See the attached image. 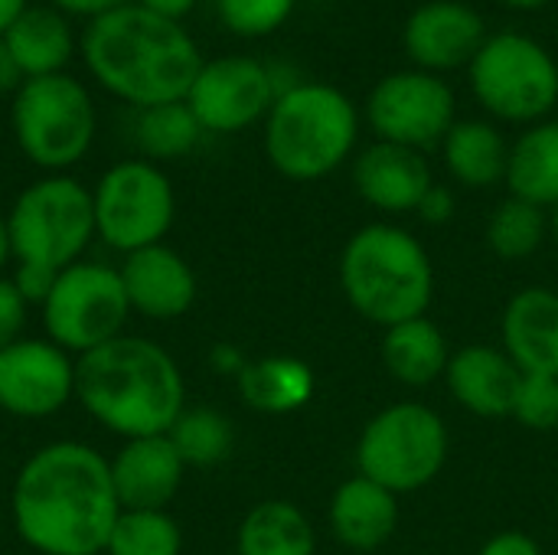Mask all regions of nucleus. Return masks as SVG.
<instances>
[{
  "label": "nucleus",
  "instance_id": "obj_1",
  "mask_svg": "<svg viewBox=\"0 0 558 555\" xmlns=\"http://www.w3.org/2000/svg\"><path fill=\"white\" fill-rule=\"evenodd\" d=\"M10 517L33 553L101 555L121 517L108 458L82 442L39 448L13 481Z\"/></svg>",
  "mask_w": 558,
  "mask_h": 555
},
{
  "label": "nucleus",
  "instance_id": "obj_2",
  "mask_svg": "<svg viewBox=\"0 0 558 555\" xmlns=\"http://www.w3.org/2000/svg\"><path fill=\"white\" fill-rule=\"evenodd\" d=\"M82 56L92 75L134 108L186 101L203 69L193 36L141 3H121L95 16L82 33Z\"/></svg>",
  "mask_w": 558,
  "mask_h": 555
},
{
  "label": "nucleus",
  "instance_id": "obj_3",
  "mask_svg": "<svg viewBox=\"0 0 558 555\" xmlns=\"http://www.w3.org/2000/svg\"><path fill=\"white\" fill-rule=\"evenodd\" d=\"M75 399L111 435H167L186 409L177 360L147 337H114L75 360Z\"/></svg>",
  "mask_w": 558,
  "mask_h": 555
},
{
  "label": "nucleus",
  "instance_id": "obj_4",
  "mask_svg": "<svg viewBox=\"0 0 558 555\" xmlns=\"http://www.w3.org/2000/svg\"><path fill=\"white\" fill-rule=\"evenodd\" d=\"M340 288L360 317L389 330L428 314L435 298L432 255L409 229L369 222L343 245Z\"/></svg>",
  "mask_w": 558,
  "mask_h": 555
},
{
  "label": "nucleus",
  "instance_id": "obj_5",
  "mask_svg": "<svg viewBox=\"0 0 558 555\" xmlns=\"http://www.w3.org/2000/svg\"><path fill=\"white\" fill-rule=\"evenodd\" d=\"M360 137V111L337 85L298 82L284 88L265 118V154L271 167L298 183L340 170Z\"/></svg>",
  "mask_w": 558,
  "mask_h": 555
},
{
  "label": "nucleus",
  "instance_id": "obj_6",
  "mask_svg": "<svg viewBox=\"0 0 558 555\" xmlns=\"http://www.w3.org/2000/svg\"><path fill=\"white\" fill-rule=\"evenodd\" d=\"M468 85L490 118L530 128L558 105V62L536 36L500 29L471 59Z\"/></svg>",
  "mask_w": 558,
  "mask_h": 555
},
{
  "label": "nucleus",
  "instance_id": "obj_7",
  "mask_svg": "<svg viewBox=\"0 0 558 555\" xmlns=\"http://www.w3.org/2000/svg\"><path fill=\"white\" fill-rule=\"evenodd\" d=\"M7 232L20 265H39L49 272L69 268L82 262V252L98 236L92 190L62 173L43 177L13 200Z\"/></svg>",
  "mask_w": 558,
  "mask_h": 555
},
{
  "label": "nucleus",
  "instance_id": "obj_8",
  "mask_svg": "<svg viewBox=\"0 0 558 555\" xmlns=\"http://www.w3.org/2000/svg\"><path fill=\"white\" fill-rule=\"evenodd\" d=\"M448 445V425L435 409L396 402L366 422L356 442V468L399 497L428 487L441 474Z\"/></svg>",
  "mask_w": 558,
  "mask_h": 555
},
{
  "label": "nucleus",
  "instance_id": "obj_9",
  "mask_svg": "<svg viewBox=\"0 0 558 555\" xmlns=\"http://www.w3.org/2000/svg\"><path fill=\"white\" fill-rule=\"evenodd\" d=\"M10 118L20 150L43 170H65L78 164L95 141L92 95L65 72L23 79L13 92Z\"/></svg>",
  "mask_w": 558,
  "mask_h": 555
},
{
  "label": "nucleus",
  "instance_id": "obj_10",
  "mask_svg": "<svg viewBox=\"0 0 558 555\" xmlns=\"http://www.w3.org/2000/svg\"><path fill=\"white\" fill-rule=\"evenodd\" d=\"M131 304L121 272L98 262H75L56 275L43 304V327L75 360L124 334Z\"/></svg>",
  "mask_w": 558,
  "mask_h": 555
},
{
  "label": "nucleus",
  "instance_id": "obj_11",
  "mask_svg": "<svg viewBox=\"0 0 558 555\" xmlns=\"http://www.w3.org/2000/svg\"><path fill=\"white\" fill-rule=\"evenodd\" d=\"M92 203L98 239L124 255L160 245L177 216L173 183L150 160H121L105 170Z\"/></svg>",
  "mask_w": 558,
  "mask_h": 555
},
{
  "label": "nucleus",
  "instance_id": "obj_12",
  "mask_svg": "<svg viewBox=\"0 0 558 555\" xmlns=\"http://www.w3.org/2000/svg\"><path fill=\"white\" fill-rule=\"evenodd\" d=\"M454 121H458L454 88L445 82V75L435 72H422V69L389 72L366 95V124L373 128L376 141L386 144H399L425 154L432 147H441Z\"/></svg>",
  "mask_w": 558,
  "mask_h": 555
},
{
  "label": "nucleus",
  "instance_id": "obj_13",
  "mask_svg": "<svg viewBox=\"0 0 558 555\" xmlns=\"http://www.w3.org/2000/svg\"><path fill=\"white\" fill-rule=\"evenodd\" d=\"M278 98L271 69L255 56H219L203 62L186 95L203 131L235 134L265 121Z\"/></svg>",
  "mask_w": 558,
  "mask_h": 555
},
{
  "label": "nucleus",
  "instance_id": "obj_14",
  "mask_svg": "<svg viewBox=\"0 0 558 555\" xmlns=\"http://www.w3.org/2000/svg\"><path fill=\"white\" fill-rule=\"evenodd\" d=\"M75 399V360L52 340H16L0 350V409L49 419Z\"/></svg>",
  "mask_w": 558,
  "mask_h": 555
},
{
  "label": "nucleus",
  "instance_id": "obj_15",
  "mask_svg": "<svg viewBox=\"0 0 558 555\" xmlns=\"http://www.w3.org/2000/svg\"><path fill=\"white\" fill-rule=\"evenodd\" d=\"M487 36L481 10L464 0H425L402 26L405 56L415 69L435 75L468 69Z\"/></svg>",
  "mask_w": 558,
  "mask_h": 555
},
{
  "label": "nucleus",
  "instance_id": "obj_16",
  "mask_svg": "<svg viewBox=\"0 0 558 555\" xmlns=\"http://www.w3.org/2000/svg\"><path fill=\"white\" fill-rule=\"evenodd\" d=\"M118 272L131 311L150 321H177L196 301V275L190 262L163 242L124 255V265Z\"/></svg>",
  "mask_w": 558,
  "mask_h": 555
},
{
  "label": "nucleus",
  "instance_id": "obj_17",
  "mask_svg": "<svg viewBox=\"0 0 558 555\" xmlns=\"http://www.w3.org/2000/svg\"><path fill=\"white\" fill-rule=\"evenodd\" d=\"M108 464L121 510H167L186 474V464L167 435L131 438Z\"/></svg>",
  "mask_w": 558,
  "mask_h": 555
},
{
  "label": "nucleus",
  "instance_id": "obj_18",
  "mask_svg": "<svg viewBox=\"0 0 558 555\" xmlns=\"http://www.w3.org/2000/svg\"><path fill=\"white\" fill-rule=\"evenodd\" d=\"M432 167L422 150L376 141L353 160V186L373 209L415 213L432 190Z\"/></svg>",
  "mask_w": 558,
  "mask_h": 555
},
{
  "label": "nucleus",
  "instance_id": "obj_19",
  "mask_svg": "<svg viewBox=\"0 0 558 555\" xmlns=\"http://www.w3.org/2000/svg\"><path fill=\"white\" fill-rule=\"evenodd\" d=\"M504 353L523 376H558V294L553 288L517 291L500 321Z\"/></svg>",
  "mask_w": 558,
  "mask_h": 555
},
{
  "label": "nucleus",
  "instance_id": "obj_20",
  "mask_svg": "<svg viewBox=\"0 0 558 555\" xmlns=\"http://www.w3.org/2000/svg\"><path fill=\"white\" fill-rule=\"evenodd\" d=\"M445 379L458 406H464L471 415L504 419L513 412L523 373L513 366V360L504 350L471 343L451 353Z\"/></svg>",
  "mask_w": 558,
  "mask_h": 555
},
{
  "label": "nucleus",
  "instance_id": "obj_21",
  "mask_svg": "<svg viewBox=\"0 0 558 555\" xmlns=\"http://www.w3.org/2000/svg\"><path fill=\"white\" fill-rule=\"evenodd\" d=\"M399 527V497L383 484L356 474L343 481L330 500V530L340 546L353 553H373L392 540Z\"/></svg>",
  "mask_w": 558,
  "mask_h": 555
},
{
  "label": "nucleus",
  "instance_id": "obj_22",
  "mask_svg": "<svg viewBox=\"0 0 558 555\" xmlns=\"http://www.w3.org/2000/svg\"><path fill=\"white\" fill-rule=\"evenodd\" d=\"M441 157H445V170L461 186L487 190L507 180L510 144L494 121L464 118V121H454L451 131L445 134Z\"/></svg>",
  "mask_w": 558,
  "mask_h": 555
},
{
  "label": "nucleus",
  "instance_id": "obj_23",
  "mask_svg": "<svg viewBox=\"0 0 558 555\" xmlns=\"http://www.w3.org/2000/svg\"><path fill=\"white\" fill-rule=\"evenodd\" d=\"M23 79L56 75L75 52L69 20L56 7H26L23 16L3 33Z\"/></svg>",
  "mask_w": 558,
  "mask_h": 555
},
{
  "label": "nucleus",
  "instance_id": "obj_24",
  "mask_svg": "<svg viewBox=\"0 0 558 555\" xmlns=\"http://www.w3.org/2000/svg\"><path fill=\"white\" fill-rule=\"evenodd\" d=\"M235 383H239L242 402L252 406L255 412H265V415L298 412L314 399V389H317L314 370L294 357L252 360L235 376Z\"/></svg>",
  "mask_w": 558,
  "mask_h": 555
},
{
  "label": "nucleus",
  "instance_id": "obj_25",
  "mask_svg": "<svg viewBox=\"0 0 558 555\" xmlns=\"http://www.w3.org/2000/svg\"><path fill=\"white\" fill-rule=\"evenodd\" d=\"M510 196L539 209L558 206V121L530 124L513 144L507 160Z\"/></svg>",
  "mask_w": 558,
  "mask_h": 555
},
{
  "label": "nucleus",
  "instance_id": "obj_26",
  "mask_svg": "<svg viewBox=\"0 0 558 555\" xmlns=\"http://www.w3.org/2000/svg\"><path fill=\"white\" fill-rule=\"evenodd\" d=\"M383 363L389 376L402 386H428L445 376L451 363V347L441 327L428 317L396 324L383 337Z\"/></svg>",
  "mask_w": 558,
  "mask_h": 555
},
{
  "label": "nucleus",
  "instance_id": "obj_27",
  "mask_svg": "<svg viewBox=\"0 0 558 555\" xmlns=\"http://www.w3.org/2000/svg\"><path fill=\"white\" fill-rule=\"evenodd\" d=\"M317 536L304 510L288 500H262L239 527L235 555H314Z\"/></svg>",
  "mask_w": 558,
  "mask_h": 555
},
{
  "label": "nucleus",
  "instance_id": "obj_28",
  "mask_svg": "<svg viewBox=\"0 0 558 555\" xmlns=\"http://www.w3.org/2000/svg\"><path fill=\"white\" fill-rule=\"evenodd\" d=\"M203 137V128L186 101H167L154 108H141L134 121V141L150 160L186 157Z\"/></svg>",
  "mask_w": 558,
  "mask_h": 555
},
{
  "label": "nucleus",
  "instance_id": "obj_29",
  "mask_svg": "<svg viewBox=\"0 0 558 555\" xmlns=\"http://www.w3.org/2000/svg\"><path fill=\"white\" fill-rule=\"evenodd\" d=\"M549 236V216L546 209L526 203V200H504L490 222H487V245L497 258H507V262H520V258H530L543 249Z\"/></svg>",
  "mask_w": 558,
  "mask_h": 555
},
{
  "label": "nucleus",
  "instance_id": "obj_30",
  "mask_svg": "<svg viewBox=\"0 0 558 555\" xmlns=\"http://www.w3.org/2000/svg\"><path fill=\"white\" fill-rule=\"evenodd\" d=\"M167 438L173 442L186 468H213L229 458L235 432L222 412L199 406V409H183V415L173 422Z\"/></svg>",
  "mask_w": 558,
  "mask_h": 555
},
{
  "label": "nucleus",
  "instance_id": "obj_31",
  "mask_svg": "<svg viewBox=\"0 0 558 555\" xmlns=\"http://www.w3.org/2000/svg\"><path fill=\"white\" fill-rule=\"evenodd\" d=\"M183 533L167 510H121L105 555H180Z\"/></svg>",
  "mask_w": 558,
  "mask_h": 555
},
{
  "label": "nucleus",
  "instance_id": "obj_32",
  "mask_svg": "<svg viewBox=\"0 0 558 555\" xmlns=\"http://www.w3.org/2000/svg\"><path fill=\"white\" fill-rule=\"evenodd\" d=\"M222 23L239 36H268L288 23L298 0H216Z\"/></svg>",
  "mask_w": 558,
  "mask_h": 555
},
{
  "label": "nucleus",
  "instance_id": "obj_33",
  "mask_svg": "<svg viewBox=\"0 0 558 555\" xmlns=\"http://www.w3.org/2000/svg\"><path fill=\"white\" fill-rule=\"evenodd\" d=\"M510 415L533 432L558 429V376H523Z\"/></svg>",
  "mask_w": 558,
  "mask_h": 555
},
{
  "label": "nucleus",
  "instance_id": "obj_34",
  "mask_svg": "<svg viewBox=\"0 0 558 555\" xmlns=\"http://www.w3.org/2000/svg\"><path fill=\"white\" fill-rule=\"evenodd\" d=\"M26 298L16 291L13 278H0V350L23 340L26 327Z\"/></svg>",
  "mask_w": 558,
  "mask_h": 555
},
{
  "label": "nucleus",
  "instance_id": "obj_35",
  "mask_svg": "<svg viewBox=\"0 0 558 555\" xmlns=\"http://www.w3.org/2000/svg\"><path fill=\"white\" fill-rule=\"evenodd\" d=\"M56 275L59 272H49V268H39V265H20L16 262V272H13V285L16 291L26 298V304H46L52 285H56Z\"/></svg>",
  "mask_w": 558,
  "mask_h": 555
},
{
  "label": "nucleus",
  "instance_id": "obj_36",
  "mask_svg": "<svg viewBox=\"0 0 558 555\" xmlns=\"http://www.w3.org/2000/svg\"><path fill=\"white\" fill-rule=\"evenodd\" d=\"M454 209H458V200H454V193L448 190V186H441V183H432V190L422 196V203H418V219L422 222H428V226H445L451 216H454Z\"/></svg>",
  "mask_w": 558,
  "mask_h": 555
},
{
  "label": "nucleus",
  "instance_id": "obj_37",
  "mask_svg": "<svg viewBox=\"0 0 558 555\" xmlns=\"http://www.w3.org/2000/svg\"><path fill=\"white\" fill-rule=\"evenodd\" d=\"M477 555H543V550L533 536L510 530V533H497L494 540H487Z\"/></svg>",
  "mask_w": 558,
  "mask_h": 555
},
{
  "label": "nucleus",
  "instance_id": "obj_38",
  "mask_svg": "<svg viewBox=\"0 0 558 555\" xmlns=\"http://www.w3.org/2000/svg\"><path fill=\"white\" fill-rule=\"evenodd\" d=\"M20 85H23V72H20V65H16V59H13L7 39L0 36V95H3V92H16Z\"/></svg>",
  "mask_w": 558,
  "mask_h": 555
},
{
  "label": "nucleus",
  "instance_id": "obj_39",
  "mask_svg": "<svg viewBox=\"0 0 558 555\" xmlns=\"http://www.w3.org/2000/svg\"><path fill=\"white\" fill-rule=\"evenodd\" d=\"M56 10H65V13H78V16H101L114 7H121L124 0H52Z\"/></svg>",
  "mask_w": 558,
  "mask_h": 555
},
{
  "label": "nucleus",
  "instance_id": "obj_40",
  "mask_svg": "<svg viewBox=\"0 0 558 555\" xmlns=\"http://www.w3.org/2000/svg\"><path fill=\"white\" fill-rule=\"evenodd\" d=\"M137 3L144 10H150L157 16H167V20H177V23H180V16H186L196 7V0H137Z\"/></svg>",
  "mask_w": 558,
  "mask_h": 555
},
{
  "label": "nucleus",
  "instance_id": "obj_41",
  "mask_svg": "<svg viewBox=\"0 0 558 555\" xmlns=\"http://www.w3.org/2000/svg\"><path fill=\"white\" fill-rule=\"evenodd\" d=\"M245 363H248V360H242V353L232 350V347H226V343L213 350V366H216V373H232V376H239V373L245 370Z\"/></svg>",
  "mask_w": 558,
  "mask_h": 555
},
{
  "label": "nucleus",
  "instance_id": "obj_42",
  "mask_svg": "<svg viewBox=\"0 0 558 555\" xmlns=\"http://www.w3.org/2000/svg\"><path fill=\"white\" fill-rule=\"evenodd\" d=\"M26 10V0H0V36L23 16Z\"/></svg>",
  "mask_w": 558,
  "mask_h": 555
},
{
  "label": "nucleus",
  "instance_id": "obj_43",
  "mask_svg": "<svg viewBox=\"0 0 558 555\" xmlns=\"http://www.w3.org/2000/svg\"><path fill=\"white\" fill-rule=\"evenodd\" d=\"M7 258H13V249H10V232H7V219H0V268L7 265Z\"/></svg>",
  "mask_w": 558,
  "mask_h": 555
},
{
  "label": "nucleus",
  "instance_id": "obj_44",
  "mask_svg": "<svg viewBox=\"0 0 558 555\" xmlns=\"http://www.w3.org/2000/svg\"><path fill=\"white\" fill-rule=\"evenodd\" d=\"M504 7H510V10H539V7H546L549 0H500Z\"/></svg>",
  "mask_w": 558,
  "mask_h": 555
},
{
  "label": "nucleus",
  "instance_id": "obj_45",
  "mask_svg": "<svg viewBox=\"0 0 558 555\" xmlns=\"http://www.w3.org/2000/svg\"><path fill=\"white\" fill-rule=\"evenodd\" d=\"M549 229L558 236V206H553V219H549Z\"/></svg>",
  "mask_w": 558,
  "mask_h": 555
}]
</instances>
